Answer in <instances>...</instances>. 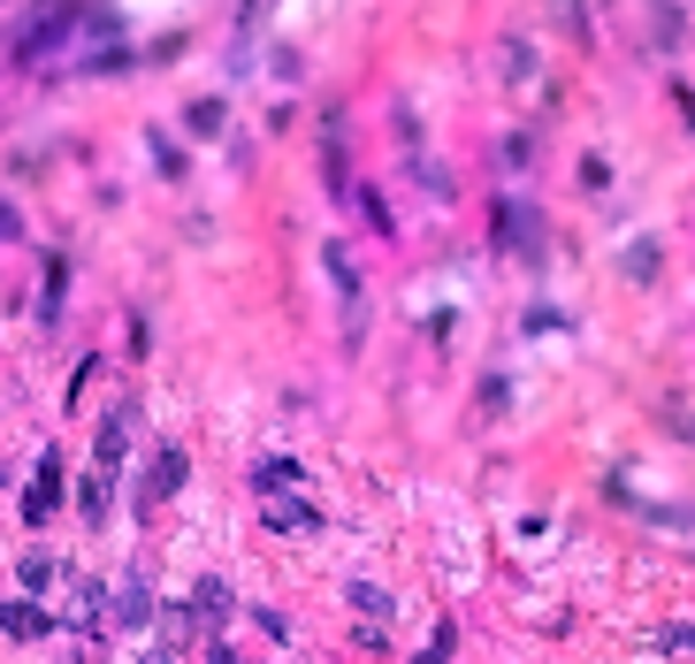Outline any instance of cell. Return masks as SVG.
I'll use <instances>...</instances> for the list:
<instances>
[{"label": "cell", "mask_w": 695, "mask_h": 664, "mask_svg": "<svg viewBox=\"0 0 695 664\" xmlns=\"http://www.w3.org/2000/svg\"><path fill=\"white\" fill-rule=\"evenodd\" d=\"M77 38V8H46V15H23L15 23V61L31 69V61H54L61 46Z\"/></svg>", "instance_id": "obj_1"}, {"label": "cell", "mask_w": 695, "mask_h": 664, "mask_svg": "<svg viewBox=\"0 0 695 664\" xmlns=\"http://www.w3.org/2000/svg\"><path fill=\"white\" fill-rule=\"evenodd\" d=\"M490 237H497V252H542V214L535 206H513V199H497L490 206Z\"/></svg>", "instance_id": "obj_2"}, {"label": "cell", "mask_w": 695, "mask_h": 664, "mask_svg": "<svg viewBox=\"0 0 695 664\" xmlns=\"http://www.w3.org/2000/svg\"><path fill=\"white\" fill-rule=\"evenodd\" d=\"M183 474H191V459H183L176 443H161V451L146 459V482H138V519H154V504H169L176 489H183Z\"/></svg>", "instance_id": "obj_3"}, {"label": "cell", "mask_w": 695, "mask_h": 664, "mask_svg": "<svg viewBox=\"0 0 695 664\" xmlns=\"http://www.w3.org/2000/svg\"><path fill=\"white\" fill-rule=\"evenodd\" d=\"M61 511V451H38V474H31V489H23V519L38 527V519H54Z\"/></svg>", "instance_id": "obj_4"}, {"label": "cell", "mask_w": 695, "mask_h": 664, "mask_svg": "<svg viewBox=\"0 0 695 664\" xmlns=\"http://www.w3.org/2000/svg\"><path fill=\"white\" fill-rule=\"evenodd\" d=\"M131 428H138V405H115V413L100 420V451H92V466H100V474H115V466H123V451H131Z\"/></svg>", "instance_id": "obj_5"}, {"label": "cell", "mask_w": 695, "mask_h": 664, "mask_svg": "<svg viewBox=\"0 0 695 664\" xmlns=\"http://www.w3.org/2000/svg\"><path fill=\"white\" fill-rule=\"evenodd\" d=\"M183 131H191V138H222V131H229V100H222V92L183 100Z\"/></svg>", "instance_id": "obj_6"}, {"label": "cell", "mask_w": 695, "mask_h": 664, "mask_svg": "<svg viewBox=\"0 0 695 664\" xmlns=\"http://www.w3.org/2000/svg\"><path fill=\"white\" fill-rule=\"evenodd\" d=\"M268 534H322V511L299 497H268Z\"/></svg>", "instance_id": "obj_7"}, {"label": "cell", "mask_w": 695, "mask_h": 664, "mask_svg": "<svg viewBox=\"0 0 695 664\" xmlns=\"http://www.w3.org/2000/svg\"><path fill=\"white\" fill-rule=\"evenodd\" d=\"M146 619H154V588H146V581L131 573V581L115 588V627H123V634H138Z\"/></svg>", "instance_id": "obj_8"}, {"label": "cell", "mask_w": 695, "mask_h": 664, "mask_svg": "<svg viewBox=\"0 0 695 664\" xmlns=\"http://www.w3.org/2000/svg\"><path fill=\"white\" fill-rule=\"evenodd\" d=\"M46 627H54V619H46L38 604H23V596H15V604H0V634H8V642H38Z\"/></svg>", "instance_id": "obj_9"}, {"label": "cell", "mask_w": 695, "mask_h": 664, "mask_svg": "<svg viewBox=\"0 0 695 664\" xmlns=\"http://www.w3.org/2000/svg\"><path fill=\"white\" fill-rule=\"evenodd\" d=\"M253 482H260L268 497H291V489L306 482V466H299V459H260V466H253Z\"/></svg>", "instance_id": "obj_10"}, {"label": "cell", "mask_w": 695, "mask_h": 664, "mask_svg": "<svg viewBox=\"0 0 695 664\" xmlns=\"http://www.w3.org/2000/svg\"><path fill=\"white\" fill-rule=\"evenodd\" d=\"M229 611H237V596H229L222 581H199V588H191V619H206V627H222Z\"/></svg>", "instance_id": "obj_11"}, {"label": "cell", "mask_w": 695, "mask_h": 664, "mask_svg": "<svg viewBox=\"0 0 695 664\" xmlns=\"http://www.w3.org/2000/svg\"><path fill=\"white\" fill-rule=\"evenodd\" d=\"M61 299H69V260L54 252V260H46V291H38V314H46V322H61Z\"/></svg>", "instance_id": "obj_12"}, {"label": "cell", "mask_w": 695, "mask_h": 664, "mask_svg": "<svg viewBox=\"0 0 695 664\" xmlns=\"http://www.w3.org/2000/svg\"><path fill=\"white\" fill-rule=\"evenodd\" d=\"M345 596H351V611H359V619H390V611H397V596H390V588H374V581H351Z\"/></svg>", "instance_id": "obj_13"}, {"label": "cell", "mask_w": 695, "mask_h": 664, "mask_svg": "<svg viewBox=\"0 0 695 664\" xmlns=\"http://www.w3.org/2000/svg\"><path fill=\"white\" fill-rule=\"evenodd\" d=\"M108 497H115V474H100V466H92V482L77 489V504H85V519H92V527L108 519Z\"/></svg>", "instance_id": "obj_14"}, {"label": "cell", "mask_w": 695, "mask_h": 664, "mask_svg": "<svg viewBox=\"0 0 695 664\" xmlns=\"http://www.w3.org/2000/svg\"><path fill=\"white\" fill-rule=\"evenodd\" d=\"M351 199H359V214H367V229H374V237H397V222H390L382 191H351Z\"/></svg>", "instance_id": "obj_15"}, {"label": "cell", "mask_w": 695, "mask_h": 664, "mask_svg": "<svg viewBox=\"0 0 695 664\" xmlns=\"http://www.w3.org/2000/svg\"><path fill=\"white\" fill-rule=\"evenodd\" d=\"M154 168H161L169 183H183V176H191V161H183V146H176V138H154Z\"/></svg>", "instance_id": "obj_16"}, {"label": "cell", "mask_w": 695, "mask_h": 664, "mask_svg": "<svg viewBox=\"0 0 695 664\" xmlns=\"http://www.w3.org/2000/svg\"><path fill=\"white\" fill-rule=\"evenodd\" d=\"M413 183H421V191H436V199H451V191H459V183L444 176V161H428V154L413 161Z\"/></svg>", "instance_id": "obj_17"}, {"label": "cell", "mask_w": 695, "mask_h": 664, "mask_svg": "<svg viewBox=\"0 0 695 664\" xmlns=\"http://www.w3.org/2000/svg\"><path fill=\"white\" fill-rule=\"evenodd\" d=\"M451 650H459V627L444 619V627L428 634V650H421V657H413V664H451Z\"/></svg>", "instance_id": "obj_18"}, {"label": "cell", "mask_w": 695, "mask_h": 664, "mask_svg": "<svg viewBox=\"0 0 695 664\" xmlns=\"http://www.w3.org/2000/svg\"><path fill=\"white\" fill-rule=\"evenodd\" d=\"M505 405H513V382L490 374V382H482V420H505Z\"/></svg>", "instance_id": "obj_19"}, {"label": "cell", "mask_w": 695, "mask_h": 664, "mask_svg": "<svg viewBox=\"0 0 695 664\" xmlns=\"http://www.w3.org/2000/svg\"><path fill=\"white\" fill-rule=\"evenodd\" d=\"M54 573H61V565H54L46 550H31V558H23V588H31V596H38V588H54Z\"/></svg>", "instance_id": "obj_20"}, {"label": "cell", "mask_w": 695, "mask_h": 664, "mask_svg": "<svg viewBox=\"0 0 695 664\" xmlns=\"http://www.w3.org/2000/svg\"><path fill=\"white\" fill-rule=\"evenodd\" d=\"M505 77H513V85L535 77V46H527V38H505Z\"/></svg>", "instance_id": "obj_21"}, {"label": "cell", "mask_w": 695, "mask_h": 664, "mask_svg": "<svg viewBox=\"0 0 695 664\" xmlns=\"http://www.w3.org/2000/svg\"><path fill=\"white\" fill-rule=\"evenodd\" d=\"M627 275H658V245H635V252H627Z\"/></svg>", "instance_id": "obj_22"}, {"label": "cell", "mask_w": 695, "mask_h": 664, "mask_svg": "<svg viewBox=\"0 0 695 664\" xmlns=\"http://www.w3.org/2000/svg\"><path fill=\"white\" fill-rule=\"evenodd\" d=\"M581 183H588V191H604V183H612V161H596V154H588V161H581Z\"/></svg>", "instance_id": "obj_23"}, {"label": "cell", "mask_w": 695, "mask_h": 664, "mask_svg": "<svg viewBox=\"0 0 695 664\" xmlns=\"http://www.w3.org/2000/svg\"><path fill=\"white\" fill-rule=\"evenodd\" d=\"M15 229H23V222H15V206H8V199H0V245H8V237H15Z\"/></svg>", "instance_id": "obj_24"}, {"label": "cell", "mask_w": 695, "mask_h": 664, "mask_svg": "<svg viewBox=\"0 0 695 664\" xmlns=\"http://www.w3.org/2000/svg\"><path fill=\"white\" fill-rule=\"evenodd\" d=\"M199 657H206V664H237L229 650H222V642H214V650H199Z\"/></svg>", "instance_id": "obj_25"}]
</instances>
